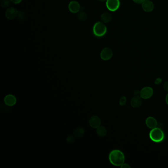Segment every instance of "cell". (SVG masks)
<instances>
[{"instance_id":"1","label":"cell","mask_w":168,"mask_h":168,"mask_svg":"<svg viewBox=\"0 0 168 168\" xmlns=\"http://www.w3.org/2000/svg\"><path fill=\"white\" fill-rule=\"evenodd\" d=\"M108 158L110 163L115 166H121L124 163L125 160L124 153L118 149H114L111 151Z\"/></svg>"},{"instance_id":"2","label":"cell","mask_w":168,"mask_h":168,"mask_svg":"<svg viewBox=\"0 0 168 168\" xmlns=\"http://www.w3.org/2000/svg\"><path fill=\"white\" fill-rule=\"evenodd\" d=\"M149 136L152 141L156 143H160L165 139V133L162 129L155 127L152 129L149 133Z\"/></svg>"},{"instance_id":"3","label":"cell","mask_w":168,"mask_h":168,"mask_svg":"<svg viewBox=\"0 0 168 168\" xmlns=\"http://www.w3.org/2000/svg\"><path fill=\"white\" fill-rule=\"evenodd\" d=\"M107 28L106 26L102 22H97L95 23L93 27V33L95 36L100 38L106 34Z\"/></svg>"},{"instance_id":"4","label":"cell","mask_w":168,"mask_h":168,"mask_svg":"<svg viewBox=\"0 0 168 168\" xmlns=\"http://www.w3.org/2000/svg\"><path fill=\"white\" fill-rule=\"evenodd\" d=\"M120 2L119 0H107L106 6L111 11H117L120 7Z\"/></svg>"},{"instance_id":"5","label":"cell","mask_w":168,"mask_h":168,"mask_svg":"<svg viewBox=\"0 0 168 168\" xmlns=\"http://www.w3.org/2000/svg\"><path fill=\"white\" fill-rule=\"evenodd\" d=\"M153 94V89L149 86L143 88L140 91V96L144 99H149Z\"/></svg>"},{"instance_id":"6","label":"cell","mask_w":168,"mask_h":168,"mask_svg":"<svg viewBox=\"0 0 168 168\" xmlns=\"http://www.w3.org/2000/svg\"><path fill=\"white\" fill-rule=\"evenodd\" d=\"M113 56V51L111 48L105 47L101 51L100 53L101 58L104 61L110 60Z\"/></svg>"},{"instance_id":"7","label":"cell","mask_w":168,"mask_h":168,"mask_svg":"<svg viewBox=\"0 0 168 168\" xmlns=\"http://www.w3.org/2000/svg\"><path fill=\"white\" fill-rule=\"evenodd\" d=\"M68 9L70 11L72 14H77L81 9L80 3L76 1H72L68 5Z\"/></svg>"},{"instance_id":"8","label":"cell","mask_w":168,"mask_h":168,"mask_svg":"<svg viewBox=\"0 0 168 168\" xmlns=\"http://www.w3.org/2000/svg\"><path fill=\"white\" fill-rule=\"evenodd\" d=\"M18 11L14 7L8 8L5 13L6 18L9 20H12L17 17Z\"/></svg>"},{"instance_id":"9","label":"cell","mask_w":168,"mask_h":168,"mask_svg":"<svg viewBox=\"0 0 168 168\" xmlns=\"http://www.w3.org/2000/svg\"><path fill=\"white\" fill-rule=\"evenodd\" d=\"M17 99L14 95L9 94L5 96L4 98V103L8 106L11 107L17 104Z\"/></svg>"},{"instance_id":"10","label":"cell","mask_w":168,"mask_h":168,"mask_svg":"<svg viewBox=\"0 0 168 168\" xmlns=\"http://www.w3.org/2000/svg\"><path fill=\"white\" fill-rule=\"evenodd\" d=\"M143 104V98L140 96L136 95L131 100V105L134 108H138Z\"/></svg>"},{"instance_id":"11","label":"cell","mask_w":168,"mask_h":168,"mask_svg":"<svg viewBox=\"0 0 168 168\" xmlns=\"http://www.w3.org/2000/svg\"><path fill=\"white\" fill-rule=\"evenodd\" d=\"M89 123L90 126L93 128L97 129L101 126V120L100 117L97 116H93L90 117L89 120Z\"/></svg>"},{"instance_id":"12","label":"cell","mask_w":168,"mask_h":168,"mask_svg":"<svg viewBox=\"0 0 168 168\" xmlns=\"http://www.w3.org/2000/svg\"><path fill=\"white\" fill-rule=\"evenodd\" d=\"M142 8L144 11L149 12L153 11L154 6L153 2L150 0H146L142 3Z\"/></svg>"},{"instance_id":"13","label":"cell","mask_w":168,"mask_h":168,"mask_svg":"<svg viewBox=\"0 0 168 168\" xmlns=\"http://www.w3.org/2000/svg\"><path fill=\"white\" fill-rule=\"evenodd\" d=\"M146 124L147 127L149 129H152L157 127L158 123L157 120L154 117L149 116L146 119Z\"/></svg>"},{"instance_id":"14","label":"cell","mask_w":168,"mask_h":168,"mask_svg":"<svg viewBox=\"0 0 168 168\" xmlns=\"http://www.w3.org/2000/svg\"><path fill=\"white\" fill-rule=\"evenodd\" d=\"M113 18V16L111 13L108 12H104L101 17V19L103 22L105 23L110 22Z\"/></svg>"},{"instance_id":"15","label":"cell","mask_w":168,"mask_h":168,"mask_svg":"<svg viewBox=\"0 0 168 168\" xmlns=\"http://www.w3.org/2000/svg\"><path fill=\"white\" fill-rule=\"evenodd\" d=\"M96 133L100 137H104L107 135V130L104 126H99L96 129Z\"/></svg>"},{"instance_id":"16","label":"cell","mask_w":168,"mask_h":168,"mask_svg":"<svg viewBox=\"0 0 168 168\" xmlns=\"http://www.w3.org/2000/svg\"><path fill=\"white\" fill-rule=\"evenodd\" d=\"M84 132L85 131H84V129L83 127H78L75 129L74 131V135L75 138H81L84 135Z\"/></svg>"},{"instance_id":"17","label":"cell","mask_w":168,"mask_h":168,"mask_svg":"<svg viewBox=\"0 0 168 168\" xmlns=\"http://www.w3.org/2000/svg\"><path fill=\"white\" fill-rule=\"evenodd\" d=\"M77 17L80 21H85L87 19V14L84 11H80L78 13Z\"/></svg>"},{"instance_id":"18","label":"cell","mask_w":168,"mask_h":168,"mask_svg":"<svg viewBox=\"0 0 168 168\" xmlns=\"http://www.w3.org/2000/svg\"><path fill=\"white\" fill-rule=\"evenodd\" d=\"M11 0H1L0 5L4 8H8L11 5Z\"/></svg>"},{"instance_id":"19","label":"cell","mask_w":168,"mask_h":168,"mask_svg":"<svg viewBox=\"0 0 168 168\" xmlns=\"http://www.w3.org/2000/svg\"><path fill=\"white\" fill-rule=\"evenodd\" d=\"M17 17L18 18V19L21 20V21H23V20L25 19L26 14L24 12H23L22 11H18Z\"/></svg>"},{"instance_id":"20","label":"cell","mask_w":168,"mask_h":168,"mask_svg":"<svg viewBox=\"0 0 168 168\" xmlns=\"http://www.w3.org/2000/svg\"><path fill=\"white\" fill-rule=\"evenodd\" d=\"M75 136L70 135L66 139V141L69 144H72L75 141Z\"/></svg>"},{"instance_id":"21","label":"cell","mask_w":168,"mask_h":168,"mask_svg":"<svg viewBox=\"0 0 168 168\" xmlns=\"http://www.w3.org/2000/svg\"><path fill=\"white\" fill-rule=\"evenodd\" d=\"M127 102V98L124 96H122L119 100V105L121 106H124Z\"/></svg>"},{"instance_id":"22","label":"cell","mask_w":168,"mask_h":168,"mask_svg":"<svg viewBox=\"0 0 168 168\" xmlns=\"http://www.w3.org/2000/svg\"><path fill=\"white\" fill-rule=\"evenodd\" d=\"M162 82V80L161 78H156L155 81V84H156V85H159V84H160Z\"/></svg>"},{"instance_id":"23","label":"cell","mask_w":168,"mask_h":168,"mask_svg":"<svg viewBox=\"0 0 168 168\" xmlns=\"http://www.w3.org/2000/svg\"><path fill=\"white\" fill-rule=\"evenodd\" d=\"M163 88L165 91L168 92V81H166L163 84Z\"/></svg>"},{"instance_id":"24","label":"cell","mask_w":168,"mask_h":168,"mask_svg":"<svg viewBox=\"0 0 168 168\" xmlns=\"http://www.w3.org/2000/svg\"><path fill=\"white\" fill-rule=\"evenodd\" d=\"M121 168H130L131 166L129 164H128L123 163L122 165L121 166Z\"/></svg>"},{"instance_id":"25","label":"cell","mask_w":168,"mask_h":168,"mask_svg":"<svg viewBox=\"0 0 168 168\" xmlns=\"http://www.w3.org/2000/svg\"><path fill=\"white\" fill-rule=\"evenodd\" d=\"M11 2L14 4H18L20 3L22 0H11Z\"/></svg>"},{"instance_id":"26","label":"cell","mask_w":168,"mask_h":168,"mask_svg":"<svg viewBox=\"0 0 168 168\" xmlns=\"http://www.w3.org/2000/svg\"><path fill=\"white\" fill-rule=\"evenodd\" d=\"M133 1L134 2H135L136 3L142 4L146 0H133Z\"/></svg>"},{"instance_id":"27","label":"cell","mask_w":168,"mask_h":168,"mask_svg":"<svg viewBox=\"0 0 168 168\" xmlns=\"http://www.w3.org/2000/svg\"><path fill=\"white\" fill-rule=\"evenodd\" d=\"M166 102L167 104L168 105V93L167 94L166 96Z\"/></svg>"},{"instance_id":"28","label":"cell","mask_w":168,"mask_h":168,"mask_svg":"<svg viewBox=\"0 0 168 168\" xmlns=\"http://www.w3.org/2000/svg\"><path fill=\"white\" fill-rule=\"evenodd\" d=\"M98 1H100V2H105V1H107V0H98Z\"/></svg>"}]
</instances>
